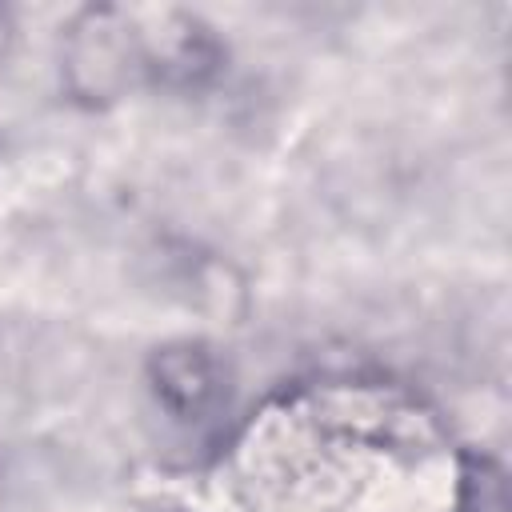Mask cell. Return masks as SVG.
<instances>
[{
	"mask_svg": "<svg viewBox=\"0 0 512 512\" xmlns=\"http://www.w3.org/2000/svg\"><path fill=\"white\" fill-rule=\"evenodd\" d=\"M60 72L80 104H108L144 76V28L136 16L96 4L80 8L60 40Z\"/></svg>",
	"mask_w": 512,
	"mask_h": 512,
	"instance_id": "6da1fadb",
	"label": "cell"
},
{
	"mask_svg": "<svg viewBox=\"0 0 512 512\" xmlns=\"http://www.w3.org/2000/svg\"><path fill=\"white\" fill-rule=\"evenodd\" d=\"M148 384L172 416L200 420L224 400V364L200 340H172L148 356Z\"/></svg>",
	"mask_w": 512,
	"mask_h": 512,
	"instance_id": "7a4b0ae2",
	"label": "cell"
},
{
	"mask_svg": "<svg viewBox=\"0 0 512 512\" xmlns=\"http://www.w3.org/2000/svg\"><path fill=\"white\" fill-rule=\"evenodd\" d=\"M224 48L188 12H168L156 28V36L144 32V76L172 84V88H200L220 72Z\"/></svg>",
	"mask_w": 512,
	"mask_h": 512,
	"instance_id": "3957f363",
	"label": "cell"
},
{
	"mask_svg": "<svg viewBox=\"0 0 512 512\" xmlns=\"http://www.w3.org/2000/svg\"><path fill=\"white\" fill-rule=\"evenodd\" d=\"M460 512H504V472L488 456H468L460 472Z\"/></svg>",
	"mask_w": 512,
	"mask_h": 512,
	"instance_id": "277c9868",
	"label": "cell"
}]
</instances>
